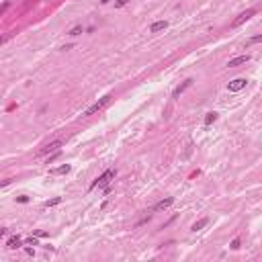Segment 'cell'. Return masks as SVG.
<instances>
[{
	"label": "cell",
	"mask_w": 262,
	"mask_h": 262,
	"mask_svg": "<svg viewBox=\"0 0 262 262\" xmlns=\"http://www.w3.org/2000/svg\"><path fill=\"white\" fill-rule=\"evenodd\" d=\"M113 178H115V170H107L103 176L96 178V182H92V188H96V186H99V188H107V184H109Z\"/></svg>",
	"instance_id": "obj_1"
},
{
	"label": "cell",
	"mask_w": 262,
	"mask_h": 262,
	"mask_svg": "<svg viewBox=\"0 0 262 262\" xmlns=\"http://www.w3.org/2000/svg\"><path fill=\"white\" fill-rule=\"evenodd\" d=\"M246 84H248L246 78H236V80H232V82L228 84V90L229 92H240L242 88H246Z\"/></svg>",
	"instance_id": "obj_2"
},
{
	"label": "cell",
	"mask_w": 262,
	"mask_h": 262,
	"mask_svg": "<svg viewBox=\"0 0 262 262\" xmlns=\"http://www.w3.org/2000/svg\"><path fill=\"white\" fill-rule=\"evenodd\" d=\"M109 99H111V96H104V99H100L99 103H94L92 107H90V109H86L84 117H90V115H94V113H96V111H100V109H103V107H104V104L109 103Z\"/></svg>",
	"instance_id": "obj_3"
},
{
	"label": "cell",
	"mask_w": 262,
	"mask_h": 262,
	"mask_svg": "<svg viewBox=\"0 0 262 262\" xmlns=\"http://www.w3.org/2000/svg\"><path fill=\"white\" fill-rule=\"evenodd\" d=\"M254 15H256V10H254V8H250V10H246V12H242V15H240L236 21H233V27H240L242 23H246V21L250 19V16H254Z\"/></svg>",
	"instance_id": "obj_4"
},
{
	"label": "cell",
	"mask_w": 262,
	"mask_h": 262,
	"mask_svg": "<svg viewBox=\"0 0 262 262\" xmlns=\"http://www.w3.org/2000/svg\"><path fill=\"white\" fill-rule=\"evenodd\" d=\"M248 59H250V55H237V57H233V59H229V62H228V66H229V68H236V66H242V64H246V62H248Z\"/></svg>",
	"instance_id": "obj_5"
},
{
	"label": "cell",
	"mask_w": 262,
	"mask_h": 262,
	"mask_svg": "<svg viewBox=\"0 0 262 262\" xmlns=\"http://www.w3.org/2000/svg\"><path fill=\"white\" fill-rule=\"evenodd\" d=\"M191 84H193V80H191V78H188V80H184V82H182L180 86H176V90L172 92V96H174V99H178V96H180V94H182L184 90H186L188 86H191Z\"/></svg>",
	"instance_id": "obj_6"
},
{
	"label": "cell",
	"mask_w": 262,
	"mask_h": 262,
	"mask_svg": "<svg viewBox=\"0 0 262 262\" xmlns=\"http://www.w3.org/2000/svg\"><path fill=\"white\" fill-rule=\"evenodd\" d=\"M174 203V197H168L164 199V201H160V203H156V207H154V211H162V209H168L170 205Z\"/></svg>",
	"instance_id": "obj_7"
},
{
	"label": "cell",
	"mask_w": 262,
	"mask_h": 262,
	"mask_svg": "<svg viewBox=\"0 0 262 262\" xmlns=\"http://www.w3.org/2000/svg\"><path fill=\"white\" fill-rule=\"evenodd\" d=\"M70 172V164H62V166H57V168H51L49 174H53V176H57V174H68Z\"/></svg>",
	"instance_id": "obj_8"
},
{
	"label": "cell",
	"mask_w": 262,
	"mask_h": 262,
	"mask_svg": "<svg viewBox=\"0 0 262 262\" xmlns=\"http://www.w3.org/2000/svg\"><path fill=\"white\" fill-rule=\"evenodd\" d=\"M166 27H168V23H166V21H156V23L149 27V31H152V33H160V31H164Z\"/></svg>",
	"instance_id": "obj_9"
},
{
	"label": "cell",
	"mask_w": 262,
	"mask_h": 262,
	"mask_svg": "<svg viewBox=\"0 0 262 262\" xmlns=\"http://www.w3.org/2000/svg\"><path fill=\"white\" fill-rule=\"evenodd\" d=\"M21 244H23V240H21L19 236L10 237L8 242H6V248H10V250H15V248H21Z\"/></svg>",
	"instance_id": "obj_10"
},
{
	"label": "cell",
	"mask_w": 262,
	"mask_h": 262,
	"mask_svg": "<svg viewBox=\"0 0 262 262\" xmlns=\"http://www.w3.org/2000/svg\"><path fill=\"white\" fill-rule=\"evenodd\" d=\"M207 223H209V217H203V219H199V221H195L191 229H193V232H199V229H203Z\"/></svg>",
	"instance_id": "obj_11"
},
{
	"label": "cell",
	"mask_w": 262,
	"mask_h": 262,
	"mask_svg": "<svg viewBox=\"0 0 262 262\" xmlns=\"http://www.w3.org/2000/svg\"><path fill=\"white\" fill-rule=\"evenodd\" d=\"M59 145H62V141H51L49 145H45V148L41 149V154H49V152H55V149H59Z\"/></svg>",
	"instance_id": "obj_12"
},
{
	"label": "cell",
	"mask_w": 262,
	"mask_h": 262,
	"mask_svg": "<svg viewBox=\"0 0 262 262\" xmlns=\"http://www.w3.org/2000/svg\"><path fill=\"white\" fill-rule=\"evenodd\" d=\"M217 121V113H207V117H205V125H211Z\"/></svg>",
	"instance_id": "obj_13"
},
{
	"label": "cell",
	"mask_w": 262,
	"mask_h": 262,
	"mask_svg": "<svg viewBox=\"0 0 262 262\" xmlns=\"http://www.w3.org/2000/svg\"><path fill=\"white\" fill-rule=\"evenodd\" d=\"M59 203H62V197H55V199H51V201H47L45 207H55V205H59Z\"/></svg>",
	"instance_id": "obj_14"
},
{
	"label": "cell",
	"mask_w": 262,
	"mask_h": 262,
	"mask_svg": "<svg viewBox=\"0 0 262 262\" xmlns=\"http://www.w3.org/2000/svg\"><path fill=\"white\" fill-rule=\"evenodd\" d=\"M59 154H62V152H59V149H55V152H53V154H51L49 158H47V164H53V162H55V160H57V158H59Z\"/></svg>",
	"instance_id": "obj_15"
},
{
	"label": "cell",
	"mask_w": 262,
	"mask_h": 262,
	"mask_svg": "<svg viewBox=\"0 0 262 262\" xmlns=\"http://www.w3.org/2000/svg\"><path fill=\"white\" fill-rule=\"evenodd\" d=\"M80 33H82V25H76L74 29L70 31V35H72V37H76V35H80Z\"/></svg>",
	"instance_id": "obj_16"
},
{
	"label": "cell",
	"mask_w": 262,
	"mask_h": 262,
	"mask_svg": "<svg viewBox=\"0 0 262 262\" xmlns=\"http://www.w3.org/2000/svg\"><path fill=\"white\" fill-rule=\"evenodd\" d=\"M260 41H262V33H260V35H254V37L248 41V43H260Z\"/></svg>",
	"instance_id": "obj_17"
},
{
	"label": "cell",
	"mask_w": 262,
	"mask_h": 262,
	"mask_svg": "<svg viewBox=\"0 0 262 262\" xmlns=\"http://www.w3.org/2000/svg\"><path fill=\"white\" fill-rule=\"evenodd\" d=\"M229 248H232V250H237V248H240V237H236V240L229 244Z\"/></svg>",
	"instance_id": "obj_18"
},
{
	"label": "cell",
	"mask_w": 262,
	"mask_h": 262,
	"mask_svg": "<svg viewBox=\"0 0 262 262\" xmlns=\"http://www.w3.org/2000/svg\"><path fill=\"white\" fill-rule=\"evenodd\" d=\"M16 203H29V197H27V195H21V197H16Z\"/></svg>",
	"instance_id": "obj_19"
},
{
	"label": "cell",
	"mask_w": 262,
	"mask_h": 262,
	"mask_svg": "<svg viewBox=\"0 0 262 262\" xmlns=\"http://www.w3.org/2000/svg\"><path fill=\"white\" fill-rule=\"evenodd\" d=\"M27 244H29V246H37V237H29Z\"/></svg>",
	"instance_id": "obj_20"
},
{
	"label": "cell",
	"mask_w": 262,
	"mask_h": 262,
	"mask_svg": "<svg viewBox=\"0 0 262 262\" xmlns=\"http://www.w3.org/2000/svg\"><path fill=\"white\" fill-rule=\"evenodd\" d=\"M47 236H49L47 232H37V237H47Z\"/></svg>",
	"instance_id": "obj_21"
},
{
	"label": "cell",
	"mask_w": 262,
	"mask_h": 262,
	"mask_svg": "<svg viewBox=\"0 0 262 262\" xmlns=\"http://www.w3.org/2000/svg\"><path fill=\"white\" fill-rule=\"evenodd\" d=\"M127 2H129V0H119V2H117V4H115V6H125V4H127Z\"/></svg>",
	"instance_id": "obj_22"
}]
</instances>
